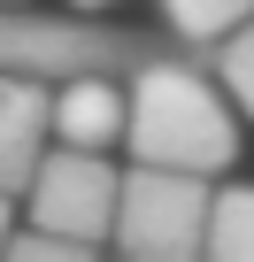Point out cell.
Masks as SVG:
<instances>
[{"mask_svg":"<svg viewBox=\"0 0 254 262\" xmlns=\"http://www.w3.org/2000/svg\"><path fill=\"white\" fill-rule=\"evenodd\" d=\"M208 70L223 77V93L239 100V116L254 123V16L239 24V31H223L216 47H208Z\"/></svg>","mask_w":254,"mask_h":262,"instance_id":"cell-8","label":"cell"},{"mask_svg":"<svg viewBox=\"0 0 254 262\" xmlns=\"http://www.w3.org/2000/svg\"><path fill=\"white\" fill-rule=\"evenodd\" d=\"M208 254H216V262H254V185H216Z\"/></svg>","mask_w":254,"mask_h":262,"instance_id":"cell-6","label":"cell"},{"mask_svg":"<svg viewBox=\"0 0 254 262\" xmlns=\"http://www.w3.org/2000/svg\"><path fill=\"white\" fill-rule=\"evenodd\" d=\"M0 8H16V0H0Z\"/></svg>","mask_w":254,"mask_h":262,"instance_id":"cell-12","label":"cell"},{"mask_svg":"<svg viewBox=\"0 0 254 262\" xmlns=\"http://www.w3.org/2000/svg\"><path fill=\"white\" fill-rule=\"evenodd\" d=\"M70 8H85V16H93V8H116V0H70Z\"/></svg>","mask_w":254,"mask_h":262,"instance_id":"cell-11","label":"cell"},{"mask_svg":"<svg viewBox=\"0 0 254 262\" xmlns=\"http://www.w3.org/2000/svg\"><path fill=\"white\" fill-rule=\"evenodd\" d=\"M8 254H16V262H93L100 247H93V239H77V231L31 224V231H16V239H8Z\"/></svg>","mask_w":254,"mask_h":262,"instance_id":"cell-9","label":"cell"},{"mask_svg":"<svg viewBox=\"0 0 254 262\" xmlns=\"http://www.w3.org/2000/svg\"><path fill=\"white\" fill-rule=\"evenodd\" d=\"M47 131H54V85L0 70V193H31Z\"/></svg>","mask_w":254,"mask_h":262,"instance_id":"cell-4","label":"cell"},{"mask_svg":"<svg viewBox=\"0 0 254 262\" xmlns=\"http://www.w3.org/2000/svg\"><path fill=\"white\" fill-rule=\"evenodd\" d=\"M246 16H254V0H162V24H170L185 47H200V54H208L223 31H239Z\"/></svg>","mask_w":254,"mask_h":262,"instance_id":"cell-7","label":"cell"},{"mask_svg":"<svg viewBox=\"0 0 254 262\" xmlns=\"http://www.w3.org/2000/svg\"><path fill=\"white\" fill-rule=\"evenodd\" d=\"M123 85H131V131H123L131 162H170L200 178H223L239 162V116L223 77L200 70V47H162Z\"/></svg>","mask_w":254,"mask_h":262,"instance_id":"cell-1","label":"cell"},{"mask_svg":"<svg viewBox=\"0 0 254 262\" xmlns=\"http://www.w3.org/2000/svg\"><path fill=\"white\" fill-rule=\"evenodd\" d=\"M123 131H131V85L123 77H62L54 85V139L116 147Z\"/></svg>","mask_w":254,"mask_h":262,"instance_id":"cell-5","label":"cell"},{"mask_svg":"<svg viewBox=\"0 0 254 262\" xmlns=\"http://www.w3.org/2000/svg\"><path fill=\"white\" fill-rule=\"evenodd\" d=\"M31 224H54V231H77L93 247L116 239V201H123V178L116 162H100V147H54L39 155V178H31Z\"/></svg>","mask_w":254,"mask_h":262,"instance_id":"cell-3","label":"cell"},{"mask_svg":"<svg viewBox=\"0 0 254 262\" xmlns=\"http://www.w3.org/2000/svg\"><path fill=\"white\" fill-rule=\"evenodd\" d=\"M8 239H16V193H0V254H8Z\"/></svg>","mask_w":254,"mask_h":262,"instance_id":"cell-10","label":"cell"},{"mask_svg":"<svg viewBox=\"0 0 254 262\" xmlns=\"http://www.w3.org/2000/svg\"><path fill=\"white\" fill-rule=\"evenodd\" d=\"M208 208H216V185L200 170L131 162L123 170V201H116V247L139 254V262L208 254Z\"/></svg>","mask_w":254,"mask_h":262,"instance_id":"cell-2","label":"cell"}]
</instances>
